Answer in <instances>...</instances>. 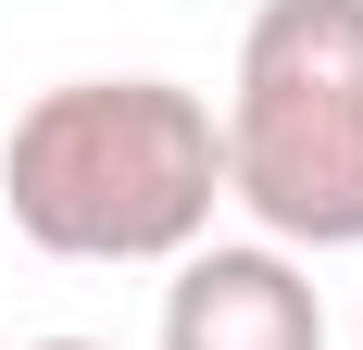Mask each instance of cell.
I'll return each mask as SVG.
<instances>
[{"mask_svg": "<svg viewBox=\"0 0 363 350\" xmlns=\"http://www.w3.org/2000/svg\"><path fill=\"white\" fill-rule=\"evenodd\" d=\"M0 213L38 263H176L225 213L213 101L176 75H63L0 138Z\"/></svg>", "mask_w": 363, "mask_h": 350, "instance_id": "obj_1", "label": "cell"}, {"mask_svg": "<svg viewBox=\"0 0 363 350\" xmlns=\"http://www.w3.org/2000/svg\"><path fill=\"white\" fill-rule=\"evenodd\" d=\"M213 150L251 238L301 263L363 250V0H251Z\"/></svg>", "mask_w": 363, "mask_h": 350, "instance_id": "obj_2", "label": "cell"}, {"mask_svg": "<svg viewBox=\"0 0 363 350\" xmlns=\"http://www.w3.org/2000/svg\"><path fill=\"white\" fill-rule=\"evenodd\" d=\"M150 350H326V288L276 238H201L163 263Z\"/></svg>", "mask_w": 363, "mask_h": 350, "instance_id": "obj_3", "label": "cell"}, {"mask_svg": "<svg viewBox=\"0 0 363 350\" xmlns=\"http://www.w3.org/2000/svg\"><path fill=\"white\" fill-rule=\"evenodd\" d=\"M13 350H113V338H13Z\"/></svg>", "mask_w": 363, "mask_h": 350, "instance_id": "obj_4", "label": "cell"}]
</instances>
